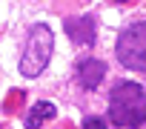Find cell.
<instances>
[{
  "instance_id": "obj_2",
  "label": "cell",
  "mask_w": 146,
  "mask_h": 129,
  "mask_svg": "<svg viewBox=\"0 0 146 129\" xmlns=\"http://www.w3.org/2000/svg\"><path fill=\"white\" fill-rule=\"evenodd\" d=\"M52 49H54V35H52L49 23H35V26L29 29L26 52H23V60H20L23 78H37V75H43V69L49 66Z\"/></svg>"
},
{
  "instance_id": "obj_8",
  "label": "cell",
  "mask_w": 146,
  "mask_h": 129,
  "mask_svg": "<svg viewBox=\"0 0 146 129\" xmlns=\"http://www.w3.org/2000/svg\"><path fill=\"white\" fill-rule=\"evenodd\" d=\"M115 3H126V0H115Z\"/></svg>"
},
{
  "instance_id": "obj_4",
  "label": "cell",
  "mask_w": 146,
  "mask_h": 129,
  "mask_svg": "<svg viewBox=\"0 0 146 129\" xmlns=\"http://www.w3.org/2000/svg\"><path fill=\"white\" fill-rule=\"evenodd\" d=\"M66 35L75 46H95L98 40V20L95 15H78V17H66L63 20Z\"/></svg>"
},
{
  "instance_id": "obj_1",
  "label": "cell",
  "mask_w": 146,
  "mask_h": 129,
  "mask_svg": "<svg viewBox=\"0 0 146 129\" xmlns=\"http://www.w3.org/2000/svg\"><path fill=\"white\" fill-rule=\"evenodd\" d=\"M109 120L123 129H140L146 120L143 112V83L123 80L109 95Z\"/></svg>"
},
{
  "instance_id": "obj_3",
  "label": "cell",
  "mask_w": 146,
  "mask_h": 129,
  "mask_svg": "<svg viewBox=\"0 0 146 129\" xmlns=\"http://www.w3.org/2000/svg\"><path fill=\"white\" fill-rule=\"evenodd\" d=\"M117 60L132 72H146V20L140 17L137 23H132L115 43Z\"/></svg>"
},
{
  "instance_id": "obj_7",
  "label": "cell",
  "mask_w": 146,
  "mask_h": 129,
  "mask_svg": "<svg viewBox=\"0 0 146 129\" xmlns=\"http://www.w3.org/2000/svg\"><path fill=\"white\" fill-rule=\"evenodd\" d=\"M80 129H106V120L100 115H89V118H83V126Z\"/></svg>"
},
{
  "instance_id": "obj_5",
  "label": "cell",
  "mask_w": 146,
  "mask_h": 129,
  "mask_svg": "<svg viewBox=\"0 0 146 129\" xmlns=\"http://www.w3.org/2000/svg\"><path fill=\"white\" fill-rule=\"evenodd\" d=\"M75 78H78V83H80L86 92H92V89H98L100 80L106 78V63L98 60V57H80L78 66H75Z\"/></svg>"
},
{
  "instance_id": "obj_6",
  "label": "cell",
  "mask_w": 146,
  "mask_h": 129,
  "mask_svg": "<svg viewBox=\"0 0 146 129\" xmlns=\"http://www.w3.org/2000/svg\"><path fill=\"white\" fill-rule=\"evenodd\" d=\"M54 115H57V109H54L52 100H37L29 109V115H26V129H40L43 120H52Z\"/></svg>"
}]
</instances>
